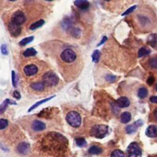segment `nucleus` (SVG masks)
Masks as SVG:
<instances>
[{
  "label": "nucleus",
  "mask_w": 157,
  "mask_h": 157,
  "mask_svg": "<svg viewBox=\"0 0 157 157\" xmlns=\"http://www.w3.org/2000/svg\"><path fill=\"white\" fill-rule=\"evenodd\" d=\"M109 132V126L105 124H96L90 131L91 136L97 139L104 138Z\"/></svg>",
  "instance_id": "f257e3e1"
},
{
  "label": "nucleus",
  "mask_w": 157,
  "mask_h": 157,
  "mask_svg": "<svg viewBox=\"0 0 157 157\" xmlns=\"http://www.w3.org/2000/svg\"><path fill=\"white\" fill-rule=\"evenodd\" d=\"M66 120L69 125L74 128H78L80 126L82 118L80 115L75 111H71L66 115Z\"/></svg>",
  "instance_id": "f03ea898"
},
{
  "label": "nucleus",
  "mask_w": 157,
  "mask_h": 157,
  "mask_svg": "<svg viewBox=\"0 0 157 157\" xmlns=\"http://www.w3.org/2000/svg\"><path fill=\"white\" fill-rule=\"evenodd\" d=\"M42 82L47 86H54L59 82V77L53 72H46L42 77Z\"/></svg>",
  "instance_id": "7ed1b4c3"
},
{
  "label": "nucleus",
  "mask_w": 157,
  "mask_h": 157,
  "mask_svg": "<svg viewBox=\"0 0 157 157\" xmlns=\"http://www.w3.org/2000/svg\"><path fill=\"white\" fill-rule=\"evenodd\" d=\"M142 155V150L136 142L131 143L126 151V157H140Z\"/></svg>",
  "instance_id": "20e7f679"
},
{
  "label": "nucleus",
  "mask_w": 157,
  "mask_h": 157,
  "mask_svg": "<svg viewBox=\"0 0 157 157\" xmlns=\"http://www.w3.org/2000/svg\"><path fill=\"white\" fill-rule=\"evenodd\" d=\"M61 59L67 63H71L74 61L77 58L76 53L71 48H66L60 55Z\"/></svg>",
  "instance_id": "39448f33"
},
{
  "label": "nucleus",
  "mask_w": 157,
  "mask_h": 157,
  "mask_svg": "<svg viewBox=\"0 0 157 157\" xmlns=\"http://www.w3.org/2000/svg\"><path fill=\"white\" fill-rule=\"evenodd\" d=\"M26 21V17L25 13L21 10L15 12L12 16V21L20 25Z\"/></svg>",
  "instance_id": "423d86ee"
},
{
  "label": "nucleus",
  "mask_w": 157,
  "mask_h": 157,
  "mask_svg": "<svg viewBox=\"0 0 157 157\" xmlns=\"http://www.w3.org/2000/svg\"><path fill=\"white\" fill-rule=\"evenodd\" d=\"M8 29L10 33L13 36H18L21 31V28L20 25H17L12 21L10 22L8 25Z\"/></svg>",
  "instance_id": "0eeeda50"
},
{
  "label": "nucleus",
  "mask_w": 157,
  "mask_h": 157,
  "mask_svg": "<svg viewBox=\"0 0 157 157\" xmlns=\"http://www.w3.org/2000/svg\"><path fill=\"white\" fill-rule=\"evenodd\" d=\"M24 73L27 76H32L38 72V67L35 64H28L23 69Z\"/></svg>",
  "instance_id": "6e6552de"
},
{
  "label": "nucleus",
  "mask_w": 157,
  "mask_h": 157,
  "mask_svg": "<svg viewBox=\"0 0 157 157\" xmlns=\"http://www.w3.org/2000/svg\"><path fill=\"white\" fill-rule=\"evenodd\" d=\"M30 150V145L25 142H20L17 147V151L21 155H26Z\"/></svg>",
  "instance_id": "1a4fd4ad"
},
{
  "label": "nucleus",
  "mask_w": 157,
  "mask_h": 157,
  "mask_svg": "<svg viewBox=\"0 0 157 157\" xmlns=\"http://www.w3.org/2000/svg\"><path fill=\"white\" fill-rule=\"evenodd\" d=\"M145 134L151 138L157 137V126L154 124L150 125L145 131Z\"/></svg>",
  "instance_id": "9d476101"
},
{
  "label": "nucleus",
  "mask_w": 157,
  "mask_h": 157,
  "mask_svg": "<svg viewBox=\"0 0 157 157\" xmlns=\"http://www.w3.org/2000/svg\"><path fill=\"white\" fill-rule=\"evenodd\" d=\"M116 104L118 107L124 108L129 105L130 101L128 98L125 96H122L118 98V99L116 101Z\"/></svg>",
  "instance_id": "9b49d317"
},
{
  "label": "nucleus",
  "mask_w": 157,
  "mask_h": 157,
  "mask_svg": "<svg viewBox=\"0 0 157 157\" xmlns=\"http://www.w3.org/2000/svg\"><path fill=\"white\" fill-rule=\"evenodd\" d=\"M45 124L41 121L35 120L32 124V128L35 131H40L45 129Z\"/></svg>",
  "instance_id": "f8f14e48"
},
{
  "label": "nucleus",
  "mask_w": 157,
  "mask_h": 157,
  "mask_svg": "<svg viewBox=\"0 0 157 157\" xmlns=\"http://www.w3.org/2000/svg\"><path fill=\"white\" fill-rule=\"evenodd\" d=\"M74 4L82 10H86L90 6V2L86 0H77L74 1Z\"/></svg>",
  "instance_id": "ddd939ff"
},
{
  "label": "nucleus",
  "mask_w": 157,
  "mask_h": 157,
  "mask_svg": "<svg viewBox=\"0 0 157 157\" xmlns=\"http://www.w3.org/2000/svg\"><path fill=\"white\" fill-rule=\"evenodd\" d=\"M149 45L157 50V34H152L148 38Z\"/></svg>",
  "instance_id": "4468645a"
},
{
  "label": "nucleus",
  "mask_w": 157,
  "mask_h": 157,
  "mask_svg": "<svg viewBox=\"0 0 157 157\" xmlns=\"http://www.w3.org/2000/svg\"><path fill=\"white\" fill-rule=\"evenodd\" d=\"M9 104H17L15 101H12L9 99H6L5 101H4V102L1 104V105L0 106V113L1 114L3 113V112L6 110V108L7 107V106Z\"/></svg>",
  "instance_id": "2eb2a0df"
},
{
  "label": "nucleus",
  "mask_w": 157,
  "mask_h": 157,
  "mask_svg": "<svg viewBox=\"0 0 157 157\" xmlns=\"http://www.w3.org/2000/svg\"><path fill=\"white\" fill-rule=\"evenodd\" d=\"M54 97H55V96H50V97H49V98H45V99H42V100H40V101H38V102L34 103V104L28 109V112H31L33 110H34V109H36V107H37L39 105L42 104L43 103H45V102L48 101L49 100L52 99L53 98H54Z\"/></svg>",
  "instance_id": "dca6fc26"
},
{
  "label": "nucleus",
  "mask_w": 157,
  "mask_h": 157,
  "mask_svg": "<svg viewBox=\"0 0 157 157\" xmlns=\"http://www.w3.org/2000/svg\"><path fill=\"white\" fill-rule=\"evenodd\" d=\"M131 119V115L129 112H124L121 114L120 120L123 123H128Z\"/></svg>",
  "instance_id": "f3484780"
},
{
  "label": "nucleus",
  "mask_w": 157,
  "mask_h": 157,
  "mask_svg": "<svg viewBox=\"0 0 157 157\" xmlns=\"http://www.w3.org/2000/svg\"><path fill=\"white\" fill-rule=\"evenodd\" d=\"M102 152V149L96 145H93L88 149V153L91 155H99Z\"/></svg>",
  "instance_id": "a211bd4d"
},
{
  "label": "nucleus",
  "mask_w": 157,
  "mask_h": 157,
  "mask_svg": "<svg viewBox=\"0 0 157 157\" xmlns=\"http://www.w3.org/2000/svg\"><path fill=\"white\" fill-rule=\"evenodd\" d=\"M45 23V21L43 19H40L33 23H31L29 27L30 30H34L39 27H41Z\"/></svg>",
  "instance_id": "6ab92c4d"
},
{
  "label": "nucleus",
  "mask_w": 157,
  "mask_h": 157,
  "mask_svg": "<svg viewBox=\"0 0 157 157\" xmlns=\"http://www.w3.org/2000/svg\"><path fill=\"white\" fill-rule=\"evenodd\" d=\"M30 86L34 90L41 91L44 90L45 85L44 84L43 82H36V83H31Z\"/></svg>",
  "instance_id": "aec40b11"
},
{
  "label": "nucleus",
  "mask_w": 157,
  "mask_h": 157,
  "mask_svg": "<svg viewBox=\"0 0 157 157\" xmlns=\"http://www.w3.org/2000/svg\"><path fill=\"white\" fill-rule=\"evenodd\" d=\"M37 51L36 49H34L33 47H30L27 48L25 52H23V56L25 57H28V56H35L37 54Z\"/></svg>",
  "instance_id": "412c9836"
},
{
  "label": "nucleus",
  "mask_w": 157,
  "mask_h": 157,
  "mask_svg": "<svg viewBox=\"0 0 157 157\" xmlns=\"http://www.w3.org/2000/svg\"><path fill=\"white\" fill-rule=\"evenodd\" d=\"M138 126L136 124V122H134V124H129L128 126H126V131L128 134H132L134 132H135L137 130V129L138 128Z\"/></svg>",
  "instance_id": "4be33fe9"
},
{
  "label": "nucleus",
  "mask_w": 157,
  "mask_h": 157,
  "mask_svg": "<svg viewBox=\"0 0 157 157\" xmlns=\"http://www.w3.org/2000/svg\"><path fill=\"white\" fill-rule=\"evenodd\" d=\"M137 95L139 98L143 99L147 97L148 95V90L145 87H141L138 90Z\"/></svg>",
  "instance_id": "5701e85b"
},
{
  "label": "nucleus",
  "mask_w": 157,
  "mask_h": 157,
  "mask_svg": "<svg viewBox=\"0 0 157 157\" xmlns=\"http://www.w3.org/2000/svg\"><path fill=\"white\" fill-rule=\"evenodd\" d=\"M150 50L145 47H141L138 51V57L140 58L146 55H148L150 53Z\"/></svg>",
  "instance_id": "b1692460"
},
{
  "label": "nucleus",
  "mask_w": 157,
  "mask_h": 157,
  "mask_svg": "<svg viewBox=\"0 0 157 157\" xmlns=\"http://www.w3.org/2000/svg\"><path fill=\"white\" fill-rule=\"evenodd\" d=\"M34 39V37L33 36H29L27 37H25L24 39H23L21 40H20L19 42V45L20 46H25L26 45H27L28 44L31 42Z\"/></svg>",
  "instance_id": "393cba45"
},
{
  "label": "nucleus",
  "mask_w": 157,
  "mask_h": 157,
  "mask_svg": "<svg viewBox=\"0 0 157 157\" xmlns=\"http://www.w3.org/2000/svg\"><path fill=\"white\" fill-rule=\"evenodd\" d=\"M75 143H76V145L79 147H85L86 144H87L86 140L84 138H82V137L76 138L75 139Z\"/></svg>",
  "instance_id": "a878e982"
},
{
  "label": "nucleus",
  "mask_w": 157,
  "mask_h": 157,
  "mask_svg": "<svg viewBox=\"0 0 157 157\" xmlns=\"http://www.w3.org/2000/svg\"><path fill=\"white\" fill-rule=\"evenodd\" d=\"M110 157H124V155L121 150L119 149H116L111 153Z\"/></svg>",
  "instance_id": "bb28decb"
},
{
  "label": "nucleus",
  "mask_w": 157,
  "mask_h": 157,
  "mask_svg": "<svg viewBox=\"0 0 157 157\" xmlns=\"http://www.w3.org/2000/svg\"><path fill=\"white\" fill-rule=\"evenodd\" d=\"M100 57V52L99 50H95L92 54V61L94 63H98Z\"/></svg>",
  "instance_id": "cd10ccee"
},
{
  "label": "nucleus",
  "mask_w": 157,
  "mask_h": 157,
  "mask_svg": "<svg viewBox=\"0 0 157 157\" xmlns=\"http://www.w3.org/2000/svg\"><path fill=\"white\" fill-rule=\"evenodd\" d=\"M150 66L153 69H157V57L152 58L148 61Z\"/></svg>",
  "instance_id": "c85d7f7f"
},
{
  "label": "nucleus",
  "mask_w": 157,
  "mask_h": 157,
  "mask_svg": "<svg viewBox=\"0 0 157 157\" xmlns=\"http://www.w3.org/2000/svg\"><path fill=\"white\" fill-rule=\"evenodd\" d=\"M8 125V121L6 119L1 118L0 119V129H3L6 128Z\"/></svg>",
  "instance_id": "c756f323"
},
{
  "label": "nucleus",
  "mask_w": 157,
  "mask_h": 157,
  "mask_svg": "<svg viewBox=\"0 0 157 157\" xmlns=\"http://www.w3.org/2000/svg\"><path fill=\"white\" fill-rule=\"evenodd\" d=\"M105 79L107 81H108L109 82H114L117 79V78L115 75H113L111 74H107L105 76Z\"/></svg>",
  "instance_id": "7c9ffc66"
},
{
  "label": "nucleus",
  "mask_w": 157,
  "mask_h": 157,
  "mask_svg": "<svg viewBox=\"0 0 157 157\" xmlns=\"http://www.w3.org/2000/svg\"><path fill=\"white\" fill-rule=\"evenodd\" d=\"M136 8V6H132V7H129V9H128L124 13H122V16H124V15H129V13H132L134 10H135V9Z\"/></svg>",
  "instance_id": "2f4dec72"
},
{
  "label": "nucleus",
  "mask_w": 157,
  "mask_h": 157,
  "mask_svg": "<svg viewBox=\"0 0 157 157\" xmlns=\"http://www.w3.org/2000/svg\"><path fill=\"white\" fill-rule=\"evenodd\" d=\"M12 85L14 87L17 86V79H16V75L13 71H12Z\"/></svg>",
  "instance_id": "473e14b6"
},
{
  "label": "nucleus",
  "mask_w": 157,
  "mask_h": 157,
  "mask_svg": "<svg viewBox=\"0 0 157 157\" xmlns=\"http://www.w3.org/2000/svg\"><path fill=\"white\" fill-rule=\"evenodd\" d=\"M1 53L3 55H7L8 54V50H7V48L6 45L2 44L1 45Z\"/></svg>",
  "instance_id": "72a5a7b5"
},
{
  "label": "nucleus",
  "mask_w": 157,
  "mask_h": 157,
  "mask_svg": "<svg viewBox=\"0 0 157 157\" xmlns=\"http://www.w3.org/2000/svg\"><path fill=\"white\" fill-rule=\"evenodd\" d=\"M13 96L14 98H15L16 99H20L21 98V94H20V92L18 91H17V90H15V91H13Z\"/></svg>",
  "instance_id": "f704fd0d"
},
{
  "label": "nucleus",
  "mask_w": 157,
  "mask_h": 157,
  "mask_svg": "<svg viewBox=\"0 0 157 157\" xmlns=\"http://www.w3.org/2000/svg\"><path fill=\"white\" fill-rule=\"evenodd\" d=\"M154 81H155L154 77H152V76H150V77L148 78V79H147V82L148 85H151L154 83Z\"/></svg>",
  "instance_id": "c9c22d12"
},
{
  "label": "nucleus",
  "mask_w": 157,
  "mask_h": 157,
  "mask_svg": "<svg viewBox=\"0 0 157 157\" xmlns=\"http://www.w3.org/2000/svg\"><path fill=\"white\" fill-rule=\"evenodd\" d=\"M150 101L153 102V103H156L157 104V96H153L150 97Z\"/></svg>",
  "instance_id": "e433bc0d"
},
{
  "label": "nucleus",
  "mask_w": 157,
  "mask_h": 157,
  "mask_svg": "<svg viewBox=\"0 0 157 157\" xmlns=\"http://www.w3.org/2000/svg\"><path fill=\"white\" fill-rule=\"evenodd\" d=\"M107 37L106 36H104V37H102V40H101V41L99 42V44H98V45H97V46L98 47V46H100L101 45L103 44H104V43L107 40Z\"/></svg>",
  "instance_id": "4c0bfd02"
},
{
  "label": "nucleus",
  "mask_w": 157,
  "mask_h": 157,
  "mask_svg": "<svg viewBox=\"0 0 157 157\" xmlns=\"http://www.w3.org/2000/svg\"><path fill=\"white\" fill-rule=\"evenodd\" d=\"M153 114H154V116H155V119L157 120V107L155 109V110H154V112H153Z\"/></svg>",
  "instance_id": "58836bf2"
},
{
  "label": "nucleus",
  "mask_w": 157,
  "mask_h": 157,
  "mask_svg": "<svg viewBox=\"0 0 157 157\" xmlns=\"http://www.w3.org/2000/svg\"><path fill=\"white\" fill-rule=\"evenodd\" d=\"M155 90L157 91V83H156V85H155Z\"/></svg>",
  "instance_id": "ea45409f"
},
{
  "label": "nucleus",
  "mask_w": 157,
  "mask_h": 157,
  "mask_svg": "<svg viewBox=\"0 0 157 157\" xmlns=\"http://www.w3.org/2000/svg\"><path fill=\"white\" fill-rule=\"evenodd\" d=\"M155 157H157V156H155Z\"/></svg>",
  "instance_id": "a19ab883"
}]
</instances>
